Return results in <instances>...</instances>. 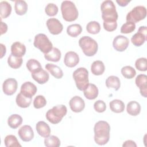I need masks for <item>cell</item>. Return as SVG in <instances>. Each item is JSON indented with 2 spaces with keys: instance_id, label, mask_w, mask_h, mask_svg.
I'll return each instance as SVG.
<instances>
[{
  "instance_id": "1",
  "label": "cell",
  "mask_w": 147,
  "mask_h": 147,
  "mask_svg": "<svg viewBox=\"0 0 147 147\" xmlns=\"http://www.w3.org/2000/svg\"><path fill=\"white\" fill-rule=\"evenodd\" d=\"M94 141L98 145H103L108 142L110 139V126L105 121L97 122L94 127Z\"/></svg>"
},
{
  "instance_id": "2",
  "label": "cell",
  "mask_w": 147,
  "mask_h": 147,
  "mask_svg": "<svg viewBox=\"0 0 147 147\" xmlns=\"http://www.w3.org/2000/svg\"><path fill=\"white\" fill-rule=\"evenodd\" d=\"M103 21H117L118 15L114 2L110 0L103 1L100 5Z\"/></svg>"
},
{
  "instance_id": "3",
  "label": "cell",
  "mask_w": 147,
  "mask_h": 147,
  "mask_svg": "<svg viewBox=\"0 0 147 147\" xmlns=\"http://www.w3.org/2000/svg\"><path fill=\"white\" fill-rule=\"evenodd\" d=\"M61 11L63 19L66 21L72 22L78 17V10L72 1H63L61 4Z\"/></svg>"
},
{
  "instance_id": "4",
  "label": "cell",
  "mask_w": 147,
  "mask_h": 147,
  "mask_svg": "<svg viewBox=\"0 0 147 147\" xmlns=\"http://www.w3.org/2000/svg\"><path fill=\"white\" fill-rule=\"evenodd\" d=\"M79 45L83 52L87 56H92L96 54L98 49L96 41L89 36H83L79 40Z\"/></svg>"
},
{
  "instance_id": "5",
  "label": "cell",
  "mask_w": 147,
  "mask_h": 147,
  "mask_svg": "<svg viewBox=\"0 0 147 147\" xmlns=\"http://www.w3.org/2000/svg\"><path fill=\"white\" fill-rule=\"evenodd\" d=\"M67 109L63 105H57L48 110L46 113V118L51 123L57 124L66 115Z\"/></svg>"
},
{
  "instance_id": "6",
  "label": "cell",
  "mask_w": 147,
  "mask_h": 147,
  "mask_svg": "<svg viewBox=\"0 0 147 147\" xmlns=\"http://www.w3.org/2000/svg\"><path fill=\"white\" fill-rule=\"evenodd\" d=\"M72 76L78 89L80 91H83L89 84L88 71L86 68H78L74 72Z\"/></svg>"
},
{
  "instance_id": "7",
  "label": "cell",
  "mask_w": 147,
  "mask_h": 147,
  "mask_svg": "<svg viewBox=\"0 0 147 147\" xmlns=\"http://www.w3.org/2000/svg\"><path fill=\"white\" fill-rule=\"evenodd\" d=\"M33 45L44 54L48 53L53 48L52 43L43 33H39L35 36Z\"/></svg>"
},
{
  "instance_id": "8",
  "label": "cell",
  "mask_w": 147,
  "mask_h": 147,
  "mask_svg": "<svg viewBox=\"0 0 147 147\" xmlns=\"http://www.w3.org/2000/svg\"><path fill=\"white\" fill-rule=\"evenodd\" d=\"M146 16V9L144 6H137L130 11L126 16V21L136 23L144 20Z\"/></svg>"
},
{
  "instance_id": "9",
  "label": "cell",
  "mask_w": 147,
  "mask_h": 147,
  "mask_svg": "<svg viewBox=\"0 0 147 147\" xmlns=\"http://www.w3.org/2000/svg\"><path fill=\"white\" fill-rule=\"evenodd\" d=\"M146 32V26H140L138 30V32L135 33L131 38V41L132 44L136 47H140L142 45L147 39Z\"/></svg>"
},
{
  "instance_id": "10",
  "label": "cell",
  "mask_w": 147,
  "mask_h": 147,
  "mask_svg": "<svg viewBox=\"0 0 147 147\" xmlns=\"http://www.w3.org/2000/svg\"><path fill=\"white\" fill-rule=\"evenodd\" d=\"M129 44V39L123 35L117 36L115 37L113 41V45L114 48L118 52L124 51L128 47Z\"/></svg>"
},
{
  "instance_id": "11",
  "label": "cell",
  "mask_w": 147,
  "mask_h": 147,
  "mask_svg": "<svg viewBox=\"0 0 147 147\" xmlns=\"http://www.w3.org/2000/svg\"><path fill=\"white\" fill-rule=\"evenodd\" d=\"M18 83L14 78H8L6 79L2 84V90L5 94L7 95H12L17 89Z\"/></svg>"
},
{
  "instance_id": "12",
  "label": "cell",
  "mask_w": 147,
  "mask_h": 147,
  "mask_svg": "<svg viewBox=\"0 0 147 147\" xmlns=\"http://www.w3.org/2000/svg\"><path fill=\"white\" fill-rule=\"evenodd\" d=\"M47 26L49 32L53 35L60 34L63 29L62 24L59 20L55 18L48 19L47 21Z\"/></svg>"
},
{
  "instance_id": "13",
  "label": "cell",
  "mask_w": 147,
  "mask_h": 147,
  "mask_svg": "<svg viewBox=\"0 0 147 147\" xmlns=\"http://www.w3.org/2000/svg\"><path fill=\"white\" fill-rule=\"evenodd\" d=\"M18 136L21 140L24 142L31 141L34 137V132L29 125H24L21 127L18 131Z\"/></svg>"
},
{
  "instance_id": "14",
  "label": "cell",
  "mask_w": 147,
  "mask_h": 147,
  "mask_svg": "<svg viewBox=\"0 0 147 147\" xmlns=\"http://www.w3.org/2000/svg\"><path fill=\"white\" fill-rule=\"evenodd\" d=\"M37 90V88L35 84L30 82H26L21 85L20 92L25 97L32 98L36 94Z\"/></svg>"
},
{
  "instance_id": "15",
  "label": "cell",
  "mask_w": 147,
  "mask_h": 147,
  "mask_svg": "<svg viewBox=\"0 0 147 147\" xmlns=\"http://www.w3.org/2000/svg\"><path fill=\"white\" fill-rule=\"evenodd\" d=\"M69 105L71 110L75 113H80L85 107L84 100L79 96H75L69 100Z\"/></svg>"
},
{
  "instance_id": "16",
  "label": "cell",
  "mask_w": 147,
  "mask_h": 147,
  "mask_svg": "<svg viewBox=\"0 0 147 147\" xmlns=\"http://www.w3.org/2000/svg\"><path fill=\"white\" fill-rule=\"evenodd\" d=\"M135 83L140 89L141 95L146 98L147 96V76L145 74L138 75L136 78Z\"/></svg>"
},
{
  "instance_id": "17",
  "label": "cell",
  "mask_w": 147,
  "mask_h": 147,
  "mask_svg": "<svg viewBox=\"0 0 147 147\" xmlns=\"http://www.w3.org/2000/svg\"><path fill=\"white\" fill-rule=\"evenodd\" d=\"M79 62V55L75 52L69 51L65 55L64 63L68 67H74Z\"/></svg>"
},
{
  "instance_id": "18",
  "label": "cell",
  "mask_w": 147,
  "mask_h": 147,
  "mask_svg": "<svg viewBox=\"0 0 147 147\" xmlns=\"http://www.w3.org/2000/svg\"><path fill=\"white\" fill-rule=\"evenodd\" d=\"M11 52L16 57H22L25 54L26 47L24 44L20 42H14L11 46Z\"/></svg>"
},
{
  "instance_id": "19",
  "label": "cell",
  "mask_w": 147,
  "mask_h": 147,
  "mask_svg": "<svg viewBox=\"0 0 147 147\" xmlns=\"http://www.w3.org/2000/svg\"><path fill=\"white\" fill-rule=\"evenodd\" d=\"M32 77L38 83L43 84L48 81L49 75L47 71L41 68L40 71L32 74Z\"/></svg>"
},
{
  "instance_id": "20",
  "label": "cell",
  "mask_w": 147,
  "mask_h": 147,
  "mask_svg": "<svg viewBox=\"0 0 147 147\" xmlns=\"http://www.w3.org/2000/svg\"><path fill=\"white\" fill-rule=\"evenodd\" d=\"M98 88L92 83H89L87 87L83 90L84 96L89 100L95 99L98 95Z\"/></svg>"
},
{
  "instance_id": "21",
  "label": "cell",
  "mask_w": 147,
  "mask_h": 147,
  "mask_svg": "<svg viewBox=\"0 0 147 147\" xmlns=\"http://www.w3.org/2000/svg\"><path fill=\"white\" fill-rule=\"evenodd\" d=\"M37 133L41 137L46 138L50 136L51 129L49 126L44 121H39L36 125Z\"/></svg>"
},
{
  "instance_id": "22",
  "label": "cell",
  "mask_w": 147,
  "mask_h": 147,
  "mask_svg": "<svg viewBox=\"0 0 147 147\" xmlns=\"http://www.w3.org/2000/svg\"><path fill=\"white\" fill-rule=\"evenodd\" d=\"M45 67L55 78L61 79L63 77V72L59 66L53 64L48 63L45 65Z\"/></svg>"
},
{
  "instance_id": "23",
  "label": "cell",
  "mask_w": 147,
  "mask_h": 147,
  "mask_svg": "<svg viewBox=\"0 0 147 147\" xmlns=\"http://www.w3.org/2000/svg\"><path fill=\"white\" fill-rule=\"evenodd\" d=\"M105 70V67L103 63L100 60L94 61L91 65V71L94 75H101Z\"/></svg>"
},
{
  "instance_id": "24",
  "label": "cell",
  "mask_w": 147,
  "mask_h": 147,
  "mask_svg": "<svg viewBox=\"0 0 147 147\" xmlns=\"http://www.w3.org/2000/svg\"><path fill=\"white\" fill-rule=\"evenodd\" d=\"M61 52L57 48H53L49 52L44 54V57L47 60L53 62L59 61L61 59Z\"/></svg>"
},
{
  "instance_id": "25",
  "label": "cell",
  "mask_w": 147,
  "mask_h": 147,
  "mask_svg": "<svg viewBox=\"0 0 147 147\" xmlns=\"http://www.w3.org/2000/svg\"><path fill=\"white\" fill-rule=\"evenodd\" d=\"M127 113L132 116H136L140 114L141 111V106L140 103L136 101H131L127 105Z\"/></svg>"
},
{
  "instance_id": "26",
  "label": "cell",
  "mask_w": 147,
  "mask_h": 147,
  "mask_svg": "<svg viewBox=\"0 0 147 147\" xmlns=\"http://www.w3.org/2000/svg\"><path fill=\"white\" fill-rule=\"evenodd\" d=\"M110 110L115 113H121L124 111L125 104L119 99H114L109 103Z\"/></svg>"
},
{
  "instance_id": "27",
  "label": "cell",
  "mask_w": 147,
  "mask_h": 147,
  "mask_svg": "<svg viewBox=\"0 0 147 147\" xmlns=\"http://www.w3.org/2000/svg\"><path fill=\"white\" fill-rule=\"evenodd\" d=\"M106 85L108 88H112L115 91L119 90L121 86L119 79L115 76H110L106 80Z\"/></svg>"
},
{
  "instance_id": "28",
  "label": "cell",
  "mask_w": 147,
  "mask_h": 147,
  "mask_svg": "<svg viewBox=\"0 0 147 147\" xmlns=\"http://www.w3.org/2000/svg\"><path fill=\"white\" fill-rule=\"evenodd\" d=\"M22 122V118L18 114H12L7 119L8 125L12 129H16L20 126Z\"/></svg>"
},
{
  "instance_id": "29",
  "label": "cell",
  "mask_w": 147,
  "mask_h": 147,
  "mask_svg": "<svg viewBox=\"0 0 147 147\" xmlns=\"http://www.w3.org/2000/svg\"><path fill=\"white\" fill-rule=\"evenodd\" d=\"M11 12V6L7 1H1L0 2V14L1 18L8 17Z\"/></svg>"
},
{
  "instance_id": "30",
  "label": "cell",
  "mask_w": 147,
  "mask_h": 147,
  "mask_svg": "<svg viewBox=\"0 0 147 147\" xmlns=\"http://www.w3.org/2000/svg\"><path fill=\"white\" fill-rule=\"evenodd\" d=\"M14 9L17 14L19 16L24 15L28 10V5L25 1H16L14 5Z\"/></svg>"
},
{
  "instance_id": "31",
  "label": "cell",
  "mask_w": 147,
  "mask_h": 147,
  "mask_svg": "<svg viewBox=\"0 0 147 147\" xmlns=\"http://www.w3.org/2000/svg\"><path fill=\"white\" fill-rule=\"evenodd\" d=\"M32 100V98L25 97L21 92L17 94L16 98V102L17 105L21 108L28 107L30 106Z\"/></svg>"
},
{
  "instance_id": "32",
  "label": "cell",
  "mask_w": 147,
  "mask_h": 147,
  "mask_svg": "<svg viewBox=\"0 0 147 147\" xmlns=\"http://www.w3.org/2000/svg\"><path fill=\"white\" fill-rule=\"evenodd\" d=\"M82 32V28L80 24H75L69 25L67 28V34L72 37H76Z\"/></svg>"
},
{
  "instance_id": "33",
  "label": "cell",
  "mask_w": 147,
  "mask_h": 147,
  "mask_svg": "<svg viewBox=\"0 0 147 147\" xmlns=\"http://www.w3.org/2000/svg\"><path fill=\"white\" fill-rule=\"evenodd\" d=\"M23 60L22 57H18L14 56L11 53L9 55L7 59V63L9 65L14 69L20 68L22 63Z\"/></svg>"
},
{
  "instance_id": "34",
  "label": "cell",
  "mask_w": 147,
  "mask_h": 147,
  "mask_svg": "<svg viewBox=\"0 0 147 147\" xmlns=\"http://www.w3.org/2000/svg\"><path fill=\"white\" fill-rule=\"evenodd\" d=\"M26 67L32 74L36 72L42 68L40 63L34 59H30L27 61Z\"/></svg>"
},
{
  "instance_id": "35",
  "label": "cell",
  "mask_w": 147,
  "mask_h": 147,
  "mask_svg": "<svg viewBox=\"0 0 147 147\" xmlns=\"http://www.w3.org/2000/svg\"><path fill=\"white\" fill-rule=\"evenodd\" d=\"M5 145L6 147H21V145L19 143L17 137L14 135H7L4 140Z\"/></svg>"
},
{
  "instance_id": "36",
  "label": "cell",
  "mask_w": 147,
  "mask_h": 147,
  "mask_svg": "<svg viewBox=\"0 0 147 147\" xmlns=\"http://www.w3.org/2000/svg\"><path fill=\"white\" fill-rule=\"evenodd\" d=\"M44 145L47 147H59L60 145V141L57 136H51L45 138Z\"/></svg>"
},
{
  "instance_id": "37",
  "label": "cell",
  "mask_w": 147,
  "mask_h": 147,
  "mask_svg": "<svg viewBox=\"0 0 147 147\" xmlns=\"http://www.w3.org/2000/svg\"><path fill=\"white\" fill-rule=\"evenodd\" d=\"M121 74L125 78L131 79L136 76V71L132 67L126 65L122 68Z\"/></svg>"
},
{
  "instance_id": "38",
  "label": "cell",
  "mask_w": 147,
  "mask_h": 147,
  "mask_svg": "<svg viewBox=\"0 0 147 147\" xmlns=\"http://www.w3.org/2000/svg\"><path fill=\"white\" fill-rule=\"evenodd\" d=\"M87 32L91 34H95L98 33L100 30V26L98 22L93 21L89 22L86 26Z\"/></svg>"
},
{
  "instance_id": "39",
  "label": "cell",
  "mask_w": 147,
  "mask_h": 147,
  "mask_svg": "<svg viewBox=\"0 0 147 147\" xmlns=\"http://www.w3.org/2000/svg\"><path fill=\"white\" fill-rule=\"evenodd\" d=\"M136 29V24L131 22L126 21V23L123 24L121 28V32L124 34L130 33L133 32Z\"/></svg>"
},
{
  "instance_id": "40",
  "label": "cell",
  "mask_w": 147,
  "mask_h": 147,
  "mask_svg": "<svg viewBox=\"0 0 147 147\" xmlns=\"http://www.w3.org/2000/svg\"><path fill=\"white\" fill-rule=\"evenodd\" d=\"M47 104V100L43 95H37L33 100V106L36 109H41Z\"/></svg>"
},
{
  "instance_id": "41",
  "label": "cell",
  "mask_w": 147,
  "mask_h": 147,
  "mask_svg": "<svg viewBox=\"0 0 147 147\" xmlns=\"http://www.w3.org/2000/svg\"><path fill=\"white\" fill-rule=\"evenodd\" d=\"M136 68L140 71H146L147 69L146 59L145 57H141L136 60L135 62Z\"/></svg>"
},
{
  "instance_id": "42",
  "label": "cell",
  "mask_w": 147,
  "mask_h": 147,
  "mask_svg": "<svg viewBox=\"0 0 147 147\" xmlns=\"http://www.w3.org/2000/svg\"><path fill=\"white\" fill-rule=\"evenodd\" d=\"M45 11L48 16H56L58 12V7L55 4L49 3L46 6Z\"/></svg>"
},
{
  "instance_id": "43",
  "label": "cell",
  "mask_w": 147,
  "mask_h": 147,
  "mask_svg": "<svg viewBox=\"0 0 147 147\" xmlns=\"http://www.w3.org/2000/svg\"><path fill=\"white\" fill-rule=\"evenodd\" d=\"M94 108L96 111L98 113H103L106 110V105L104 101L102 100H98L94 103Z\"/></svg>"
},
{
  "instance_id": "44",
  "label": "cell",
  "mask_w": 147,
  "mask_h": 147,
  "mask_svg": "<svg viewBox=\"0 0 147 147\" xmlns=\"http://www.w3.org/2000/svg\"><path fill=\"white\" fill-rule=\"evenodd\" d=\"M103 28L108 32H113L117 28V21H103Z\"/></svg>"
},
{
  "instance_id": "45",
  "label": "cell",
  "mask_w": 147,
  "mask_h": 147,
  "mask_svg": "<svg viewBox=\"0 0 147 147\" xmlns=\"http://www.w3.org/2000/svg\"><path fill=\"white\" fill-rule=\"evenodd\" d=\"M122 146H137L136 144L135 143L134 141H132V140H127L126 141H125L122 145Z\"/></svg>"
},
{
  "instance_id": "46",
  "label": "cell",
  "mask_w": 147,
  "mask_h": 147,
  "mask_svg": "<svg viewBox=\"0 0 147 147\" xmlns=\"http://www.w3.org/2000/svg\"><path fill=\"white\" fill-rule=\"evenodd\" d=\"M7 30V25L3 22L2 21L1 22V34H3L5 33Z\"/></svg>"
},
{
  "instance_id": "47",
  "label": "cell",
  "mask_w": 147,
  "mask_h": 147,
  "mask_svg": "<svg viewBox=\"0 0 147 147\" xmlns=\"http://www.w3.org/2000/svg\"><path fill=\"white\" fill-rule=\"evenodd\" d=\"M130 2V1H125V0H117L116 2L121 6L122 7H124L126 6L129 2Z\"/></svg>"
},
{
  "instance_id": "48",
  "label": "cell",
  "mask_w": 147,
  "mask_h": 147,
  "mask_svg": "<svg viewBox=\"0 0 147 147\" xmlns=\"http://www.w3.org/2000/svg\"><path fill=\"white\" fill-rule=\"evenodd\" d=\"M0 46H1V59H2L3 56L5 55L6 53V47L5 45H4L3 44H0Z\"/></svg>"
}]
</instances>
